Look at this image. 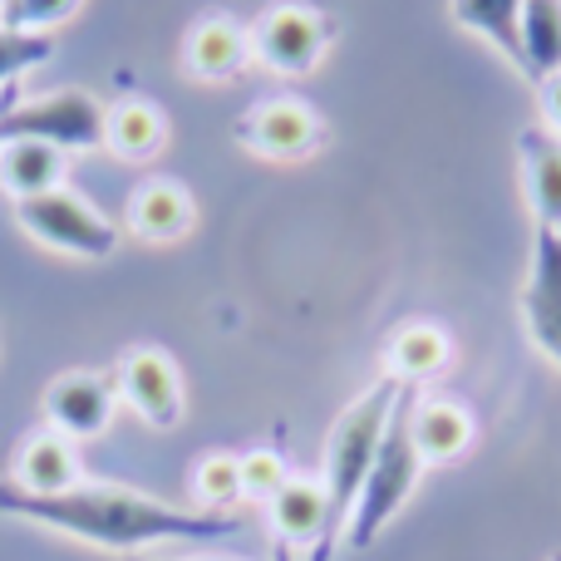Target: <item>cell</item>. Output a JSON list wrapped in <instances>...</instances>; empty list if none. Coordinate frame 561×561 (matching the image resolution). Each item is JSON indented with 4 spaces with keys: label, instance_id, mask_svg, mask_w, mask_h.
<instances>
[{
    "label": "cell",
    "instance_id": "obj_12",
    "mask_svg": "<svg viewBox=\"0 0 561 561\" xmlns=\"http://www.w3.org/2000/svg\"><path fill=\"white\" fill-rule=\"evenodd\" d=\"M517 168H523L527 207L537 227L561 232V134H552L547 124H527L517 134Z\"/></svg>",
    "mask_w": 561,
    "mask_h": 561
},
{
    "label": "cell",
    "instance_id": "obj_20",
    "mask_svg": "<svg viewBox=\"0 0 561 561\" xmlns=\"http://www.w3.org/2000/svg\"><path fill=\"white\" fill-rule=\"evenodd\" d=\"M517 35H523V75L533 84L561 75V0H523Z\"/></svg>",
    "mask_w": 561,
    "mask_h": 561
},
{
    "label": "cell",
    "instance_id": "obj_10",
    "mask_svg": "<svg viewBox=\"0 0 561 561\" xmlns=\"http://www.w3.org/2000/svg\"><path fill=\"white\" fill-rule=\"evenodd\" d=\"M237 138L242 148H252L256 158H272V163H296V158L316 153L320 138H325V124L310 114V104L300 99H266L252 114L237 124Z\"/></svg>",
    "mask_w": 561,
    "mask_h": 561
},
{
    "label": "cell",
    "instance_id": "obj_3",
    "mask_svg": "<svg viewBox=\"0 0 561 561\" xmlns=\"http://www.w3.org/2000/svg\"><path fill=\"white\" fill-rule=\"evenodd\" d=\"M409 404H414V389L404 385V394H399V404H394V419H389V428H385V444H379L365 488H359V497H355V513H350V523H345V537H340V542L355 547V552L379 542V533L394 523L399 507L414 497L419 478H424V458H419L414 434H409Z\"/></svg>",
    "mask_w": 561,
    "mask_h": 561
},
{
    "label": "cell",
    "instance_id": "obj_21",
    "mask_svg": "<svg viewBox=\"0 0 561 561\" xmlns=\"http://www.w3.org/2000/svg\"><path fill=\"white\" fill-rule=\"evenodd\" d=\"M458 30L488 39L497 55L513 69H523V35H517V15H523V0H448Z\"/></svg>",
    "mask_w": 561,
    "mask_h": 561
},
{
    "label": "cell",
    "instance_id": "obj_22",
    "mask_svg": "<svg viewBox=\"0 0 561 561\" xmlns=\"http://www.w3.org/2000/svg\"><path fill=\"white\" fill-rule=\"evenodd\" d=\"M193 493H197V503H203V513H227L232 503H242V458L237 454L197 458Z\"/></svg>",
    "mask_w": 561,
    "mask_h": 561
},
{
    "label": "cell",
    "instance_id": "obj_2",
    "mask_svg": "<svg viewBox=\"0 0 561 561\" xmlns=\"http://www.w3.org/2000/svg\"><path fill=\"white\" fill-rule=\"evenodd\" d=\"M399 394H404V385L389 379V375H379L375 385H369L359 399H350L345 414L335 419L330 444H325V473H320V488H325V503H330V523H325V542L310 547L306 561L335 557L350 513H355V497L369 478V463H375L379 444H385V428H389V419H394Z\"/></svg>",
    "mask_w": 561,
    "mask_h": 561
},
{
    "label": "cell",
    "instance_id": "obj_25",
    "mask_svg": "<svg viewBox=\"0 0 561 561\" xmlns=\"http://www.w3.org/2000/svg\"><path fill=\"white\" fill-rule=\"evenodd\" d=\"M79 0H5V25L15 30H45L59 25L65 15H75Z\"/></svg>",
    "mask_w": 561,
    "mask_h": 561
},
{
    "label": "cell",
    "instance_id": "obj_6",
    "mask_svg": "<svg viewBox=\"0 0 561 561\" xmlns=\"http://www.w3.org/2000/svg\"><path fill=\"white\" fill-rule=\"evenodd\" d=\"M330 39H335V20L320 5H310V0H276L252 25V59L266 65L272 75L300 79L325 59Z\"/></svg>",
    "mask_w": 561,
    "mask_h": 561
},
{
    "label": "cell",
    "instance_id": "obj_28",
    "mask_svg": "<svg viewBox=\"0 0 561 561\" xmlns=\"http://www.w3.org/2000/svg\"><path fill=\"white\" fill-rule=\"evenodd\" d=\"M128 561H158V557H128Z\"/></svg>",
    "mask_w": 561,
    "mask_h": 561
},
{
    "label": "cell",
    "instance_id": "obj_4",
    "mask_svg": "<svg viewBox=\"0 0 561 561\" xmlns=\"http://www.w3.org/2000/svg\"><path fill=\"white\" fill-rule=\"evenodd\" d=\"M104 114L108 108L89 89H55L25 104H0V144L35 138L59 153H94L104 148Z\"/></svg>",
    "mask_w": 561,
    "mask_h": 561
},
{
    "label": "cell",
    "instance_id": "obj_7",
    "mask_svg": "<svg viewBox=\"0 0 561 561\" xmlns=\"http://www.w3.org/2000/svg\"><path fill=\"white\" fill-rule=\"evenodd\" d=\"M118 379V399L144 419L148 428H178L183 424V375L178 359L158 345H134L114 369Z\"/></svg>",
    "mask_w": 561,
    "mask_h": 561
},
{
    "label": "cell",
    "instance_id": "obj_26",
    "mask_svg": "<svg viewBox=\"0 0 561 561\" xmlns=\"http://www.w3.org/2000/svg\"><path fill=\"white\" fill-rule=\"evenodd\" d=\"M537 99H542V124L552 128V134H561V75L542 79V84H537Z\"/></svg>",
    "mask_w": 561,
    "mask_h": 561
},
{
    "label": "cell",
    "instance_id": "obj_14",
    "mask_svg": "<svg viewBox=\"0 0 561 561\" xmlns=\"http://www.w3.org/2000/svg\"><path fill=\"white\" fill-rule=\"evenodd\" d=\"M409 434H414V448L428 468L463 458L478 438V424L458 399H414L409 404Z\"/></svg>",
    "mask_w": 561,
    "mask_h": 561
},
{
    "label": "cell",
    "instance_id": "obj_19",
    "mask_svg": "<svg viewBox=\"0 0 561 561\" xmlns=\"http://www.w3.org/2000/svg\"><path fill=\"white\" fill-rule=\"evenodd\" d=\"M0 187L10 197H39L65 187V153L35 138H15V144H0Z\"/></svg>",
    "mask_w": 561,
    "mask_h": 561
},
{
    "label": "cell",
    "instance_id": "obj_9",
    "mask_svg": "<svg viewBox=\"0 0 561 561\" xmlns=\"http://www.w3.org/2000/svg\"><path fill=\"white\" fill-rule=\"evenodd\" d=\"M517 310H523L527 340L561 369V232L537 227L533 262H527V280H523V296H517Z\"/></svg>",
    "mask_w": 561,
    "mask_h": 561
},
{
    "label": "cell",
    "instance_id": "obj_29",
    "mask_svg": "<svg viewBox=\"0 0 561 561\" xmlns=\"http://www.w3.org/2000/svg\"><path fill=\"white\" fill-rule=\"evenodd\" d=\"M547 561H561V552H552V557H547Z\"/></svg>",
    "mask_w": 561,
    "mask_h": 561
},
{
    "label": "cell",
    "instance_id": "obj_15",
    "mask_svg": "<svg viewBox=\"0 0 561 561\" xmlns=\"http://www.w3.org/2000/svg\"><path fill=\"white\" fill-rule=\"evenodd\" d=\"M10 483H15L20 493H35V497H55V493L79 488L84 473H79L75 444H69L65 434H55V428L30 434L15 454V478H10Z\"/></svg>",
    "mask_w": 561,
    "mask_h": 561
},
{
    "label": "cell",
    "instance_id": "obj_17",
    "mask_svg": "<svg viewBox=\"0 0 561 561\" xmlns=\"http://www.w3.org/2000/svg\"><path fill=\"white\" fill-rule=\"evenodd\" d=\"M266 507H272L276 542H286V547H320V542H325L330 503H325L320 478H296V473H290V483L280 488Z\"/></svg>",
    "mask_w": 561,
    "mask_h": 561
},
{
    "label": "cell",
    "instance_id": "obj_24",
    "mask_svg": "<svg viewBox=\"0 0 561 561\" xmlns=\"http://www.w3.org/2000/svg\"><path fill=\"white\" fill-rule=\"evenodd\" d=\"M286 483H290V468L276 448H252V454H242V497L272 503Z\"/></svg>",
    "mask_w": 561,
    "mask_h": 561
},
{
    "label": "cell",
    "instance_id": "obj_18",
    "mask_svg": "<svg viewBox=\"0 0 561 561\" xmlns=\"http://www.w3.org/2000/svg\"><path fill=\"white\" fill-rule=\"evenodd\" d=\"M168 144V118L148 99H124L104 114V148L124 163H148Z\"/></svg>",
    "mask_w": 561,
    "mask_h": 561
},
{
    "label": "cell",
    "instance_id": "obj_11",
    "mask_svg": "<svg viewBox=\"0 0 561 561\" xmlns=\"http://www.w3.org/2000/svg\"><path fill=\"white\" fill-rule=\"evenodd\" d=\"M252 65V30L232 15H203L183 39V69L203 84H227Z\"/></svg>",
    "mask_w": 561,
    "mask_h": 561
},
{
    "label": "cell",
    "instance_id": "obj_23",
    "mask_svg": "<svg viewBox=\"0 0 561 561\" xmlns=\"http://www.w3.org/2000/svg\"><path fill=\"white\" fill-rule=\"evenodd\" d=\"M49 55H55V35H45V30L0 25V94H5L20 75H30L35 65H45Z\"/></svg>",
    "mask_w": 561,
    "mask_h": 561
},
{
    "label": "cell",
    "instance_id": "obj_1",
    "mask_svg": "<svg viewBox=\"0 0 561 561\" xmlns=\"http://www.w3.org/2000/svg\"><path fill=\"white\" fill-rule=\"evenodd\" d=\"M0 517H25L49 533L124 557L158 542H213V537H232L242 527L227 513H187V507L158 503V497L114 483H79L55 497H35L20 493L15 483H0Z\"/></svg>",
    "mask_w": 561,
    "mask_h": 561
},
{
    "label": "cell",
    "instance_id": "obj_16",
    "mask_svg": "<svg viewBox=\"0 0 561 561\" xmlns=\"http://www.w3.org/2000/svg\"><path fill=\"white\" fill-rule=\"evenodd\" d=\"M448 365H454V340L434 320H409L385 345V375L409 389L424 385V379H438Z\"/></svg>",
    "mask_w": 561,
    "mask_h": 561
},
{
    "label": "cell",
    "instance_id": "obj_27",
    "mask_svg": "<svg viewBox=\"0 0 561 561\" xmlns=\"http://www.w3.org/2000/svg\"><path fill=\"white\" fill-rule=\"evenodd\" d=\"M272 561H300V557H296V547H286V542H272Z\"/></svg>",
    "mask_w": 561,
    "mask_h": 561
},
{
    "label": "cell",
    "instance_id": "obj_13",
    "mask_svg": "<svg viewBox=\"0 0 561 561\" xmlns=\"http://www.w3.org/2000/svg\"><path fill=\"white\" fill-rule=\"evenodd\" d=\"M197 222V203L183 183L173 178H148L134 197H128V232L138 242H153V247H168V242H183Z\"/></svg>",
    "mask_w": 561,
    "mask_h": 561
},
{
    "label": "cell",
    "instance_id": "obj_5",
    "mask_svg": "<svg viewBox=\"0 0 561 561\" xmlns=\"http://www.w3.org/2000/svg\"><path fill=\"white\" fill-rule=\"evenodd\" d=\"M15 222H20V232L35 237L39 247L79 256V262H104L118 247V227L108 222L89 197L69 193V187H55V193H39V197H20Z\"/></svg>",
    "mask_w": 561,
    "mask_h": 561
},
{
    "label": "cell",
    "instance_id": "obj_8",
    "mask_svg": "<svg viewBox=\"0 0 561 561\" xmlns=\"http://www.w3.org/2000/svg\"><path fill=\"white\" fill-rule=\"evenodd\" d=\"M118 414V379L99 369H69L45 389V419L69 444L99 438Z\"/></svg>",
    "mask_w": 561,
    "mask_h": 561
}]
</instances>
